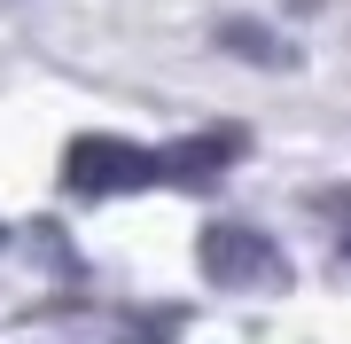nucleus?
<instances>
[{
    "instance_id": "nucleus-1",
    "label": "nucleus",
    "mask_w": 351,
    "mask_h": 344,
    "mask_svg": "<svg viewBox=\"0 0 351 344\" xmlns=\"http://www.w3.org/2000/svg\"><path fill=\"white\" fill-rule=\"evenodd\" d=\"M164 180V149H141V141L117 133H78L63 149V188L71 196H133Z\"/></svg>"
},
{
    "instance_id": "nucleus-4",
    "label": "nucleus",
    "mask_w": 351,
    "mask_h": 344,
    "mask_svg": "<svg viewBox=\"0 0 351 344\" xmlns=\"http://www.w3.org/2000/svg\"><path fill=\"white\" fill-rule=\"evenodd\" d=\"M320 211L336 219V242H343V258H351V188L343 196H320Z\"/></svg>"
},
{
    "instance_id": "nucleus-3",
    "label": "nucleus",
    "mask_w": 351,
    "mask_h": 344,
    "mask_svg": "<svg viewBox=\"0 0 351 344\" xmlns=\"http://www.w3.org/2000/svg\"><path fill=\"white\" fill-rule=\"evenodd\" d=\"M234 157H242V126L188 133V141H172V149H164V180H172V188H203V180H219Z\"/></svg>"
},
{
    "instance_id": "nucleus-2",
    "label": "nucleus",
    "mask_w": 351,
    "mask_h": 344,
    "mask_svg": "<svg viewBox=\"0 0 351 344\" xmlns=\"http://www.w3.org/2000/svg\"><path fill=\"white\" fill-rule=\"evenodd\" d=\"M195 266L211 274L219 290H281V282H289L281 242H274V235H258V227H242V219H219V227H203Z\"/></svg>"
}]
</instances>
